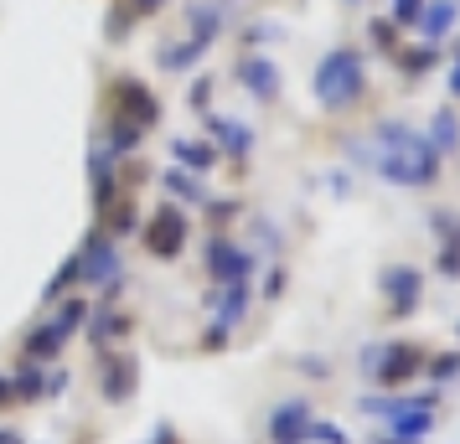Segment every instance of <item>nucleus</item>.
Masks as SVG:
<instances>
[{
	"instance_id": "nucleus-1",
	"label": "nucleus",
	"mask_w": 460,
	"mask_h": 444,
	"mask_svg": "<svg viewBox=\"0 0 460 444\" xmlns=\"http://www.w3.org/2000/svg\"><path fill=\"white\" fill-rule=\"evenodd\" d=\"M373 166L383 181H394V187H429L439 176V155L435 145L424 140V135H414L409 125H377L373 129Z\"/></svg>"
},
{
	"instance_id": "nucleus-2",
	"label": "nucleus",
	"mask_w": 460,
	"mask_h": 444,
	"mask_svg": "<svg viewBox=\"0 0 460 444\" xmlns=\"http://www.w3.org/2000/svg\"><path fill=\"white\" fill-rule=\"evenodd\" d=\"M362 88H367L362 52L341 47V52H332V57H321V67H315V99H321L326 109L357 104V99H362Z\"/></svg>"
},
{
	"instance_id": "nucleus-3",
	"label": "nucleus",
	"mask_w": 460,
	"mask_h": 444,
	"mask_svg": "<svg viewBox=\"0 0 460 444\" xmlns=\"http://www.w3.org/2000/svg\"><path fill=\"white\" fill-rule=\"evenodd\" d=\"M367 361L377 367V378L383 387H398V382H409L419 372V361H424V352L419 346H409V341H394V346H383V352H367Z\"/></svg>"
},
{
	"instance_id": "nucleus-4",
	"label": "nucleus",
	"mask_w": 460,
	"mask_h": 444,
	"mask_svg": "<svg viewBox=\"0 0 460 444\" xmlns=\"http://www.w3.org/2000/svg\"><path fill=\"white\" fill-rule=\"evenodd\" d=\"M181 243H187V217H181L176 207H161L155 217H150V228H146V248L155 258H176Z\"/></svg>"
},
{
	"instance_id": "nucleus-5",
	"label": "nucleus",
	"mask_w": 460,
	"mask_h": 444,
	"mask_svg": "<svg viewBox=\"0 0 460 444\" xmlns=\"http://www.w3.org/2000/svg\"><path fill=\"white\" fill-rule=\"evenodd\" d=\"M114 269H119L114 243H109V238H88V248L78 254V279H88V284H109Z\"/></svg>"
},
{
	"instance_id": "nucleus-6",
	"label": "nucleus",
	"mask_w": 460,
	"mask_h": 444,
	"mask_svg": "<svg viewBox=\"0 0 460 444\" xmlns=\"http://www.w3.org/2000/svg\"><path fill=\"white\" fill-rule=\"evenodd\" d=\"M305 434H311V408L305 403H279L270 419V440L274 444H305Z\"/></svg>"
},
{
	"instance_id": "nucleus-7",
	"label": "nucleus",
	"mask_w": 460,
	"mask_h": 444,
	"mask_svg": "<svg viewBox=\"0 0 460 444\" xmlns=\"http://www.w3.org/2000/svg\"><path fill=\"white\" fill-rule=\"evenodd\" d=\"M208 269H212V279H223V284H243V274L253 269V258L238 254L233 243H212L208 248Z\"/></svg>"
},
{
	"instance_id": "nucleus-8",
	"label": "nucleus",
	"mask_w": 460,
	"mask_h": 444,
	"mask_svg": "<svg viewBox=\"0 0 460 444\" xmlns=\"http://www.w3.org/2000/svg\"><path fill=\"white\" fill-rule=\"evenodd\" d=\"M238 78L249 83L253 99H274V93H279V73H274L270 57H243V63H238Z\"/></svg>"
},
{
	"instance_id": "nucleus-9",
	"label": "nucleus",
	"mask_w": 460,
	"mask_h": 444,
	"mask_svg": "<svg viewBox=\"0 0 460 444\" xmlns=\"http://www.w3.org/2000/svg\"><path fill=\"white\" fill-rule=\"evenodd\" d=\"M383 295H394L398 310H414V300H419V274H414V269H403V264L383 269Z\"/></svg>"
},
{
	"instance_id": "nucleus-10",
	"label": "nucleus",
	"mask_w": 460,
	"mask_h": 444,
	"mask_svg": "<svg viewBox=\"0 0 460 444\" xmlns=\"http://www.w3.org/2000/svg\"><path fill=\"white\" fill-rule=\"evenodd\" d=\"M125 88V114H129V125L135 129H146V125H155V99H150V88L146 83H119Z\"/></svg>"
},
{
	"instance_id": "nucleus-11",
	"label": "nucleus",
	"mask_w": 460,
	"mask_h": 444,
	"mask_svg": "<svg viewBox=\"0 0 460 444\" xmlns=\"http://www.w3.org/2000/svg\"><path fill=\"white\" fill-rule=\"evenodd\" d=\"M456 0H424V11H419V31L424 37H445L450 26H456Z\"/></svg>"
},
{
	"instance_id": "nucleus-12",
	"label": "nucleus",
	"mask_w": 460,
	"mask_h": 444,
	"mask_svg": "<svg viewBox=\"0 0 460 444\" xmlns=\"http://www.w3.org/2000/svg\"><path fill=\"white\" fill-rule=\"evenodd\" d=\"M129 387H135V361H125V357H114L104 367V398H129Z\"/></svg>"
},
{
	"instance_id": "nucleus-13",
	"label": "nucleus",
	"mask_w": 460,
	"mask_h": 444,
	"mask_svg": "<svg viewBox=\"0 0 460 444\" xmlns=\"http://www.w3.org/2000/svg\"><path fill=\"white\" fill-rule=\"evenodd\" d=\"M212 140H217V145H228L233 155H249V145H253L249 125H238V119H212Z\"/></svg>"
},
{
	"instance_id": "nucleus-14",
	"label": "nucleus",
	"mask_w": 460,
	"mask_h": 444,
	"mask_svg": "<svg viewBox=\"0 0 460 444\" xmlns=\"http://www.w3.org/2000/svg\"><path fill=\"white\" fill-rule=\"evenodd\" d=\"M243 305H249V284H228V295H223V310H217V326H212V341H223L233 320L243 316Z\"/></svg>"
},
{
	"instance_id": "nucleus-15",
	"label": "nucleus",
	"mask_w": 460,
	"mask_h": 444,
	"mask_svg": "<svg viewBox=\"0 0 460 444\" xmlns=\"http://www.w3.org/2000/svg\"><path fill=\"white\" fill-rule=\"evenodd\" d=\"M429 408H403V414H394V423H388V429H394V440H419V434H429Z\"/></svg>"
},
{
	"instance_id": "nucleus-16",
	"label": "nucleus",
	"mask_w": 460,
	"mask_h": 444,
	"mask_svg": "<svg viewBox=\"0 0 460 444\" xmlns=\"http://www.w3.org/2000/svg\"><path fill=\"white\" fill-rule=\"evenodd\" d=\"M217 31H223V11L217 5H191V42L208 47Z\"/></svg>"
},
{
	"instance_id": "nucleus-17",
	"label": "nucleus",
	"mask_w": 460,
	"mask_h": 444,
	"mask_svg": "<svg viewBox=\"0 0 460 444\" xmlns=\"http://www.w3.org/2000/svg\"><path fill=\"white\" fill-rule=\"evenodd\" d=\"M63 341H67V326H63V320H52V326H37V331H31L26 352H31V357L42 361V357H52V352L63 346Z\"/></svg>"
},
{
	"instance_id": "nucleus-18",
	"label": "nucleus",
	"mask_w": 460,
	"mask_h": 444,
	"mask_svg": "<svg viewBox=\"0 0 460 444\" xmlns=\"http://www.w3.org/2000/svg\"><path fill=\"white\" fill-rule=\"evenodd\" d=\"M171 155H176V161H187L191 170H208L212 166V150L208 145H191V140H171Z\"/></svg>"
},
{
	"instance_id": "nucleus-19",
	"label": "nucleus",
	"mask_w": 460,
	"mask_h": 444,
	"mask_svg": "<svg viewBox=\"0 0 460 444\" xmlns=\"http://www.w3.org/2000/svg\"><path fill=\"white\" fill-rule=\"evenodd\" d=\"M456 140H460L456 114H450V109H439V114H435V140H429V145H439V150H456Z\"/></svg>"
},
{
	"instance_id": "nucleus-20",
	"label": "nucleus",
	"mask_w": 460,
	"mask_h": 444,
	"mask_svg": "<svg viewBox=\"0 0 460 444\" xmlns=\"http://www.w3.org/2000/svg\"><path fill=\"white\" fill-rule=\"evenodd\" d=\"M202 52H208V47H197V42L166 47V52H161V67H176V73H181V67H191V63H197V57H202Z\"/></svg>"
},
{
	"instance_id": "nucleus-21",
	"label": "nucleus",
	"mask_w": 460,
	"mask_h": 444,
	"mask_svg": "<svg viewBox=\"0 0 460 444\" xmlns=\"http://www.w3.org/2000/svg\"><path fill=\"white\" fill-rule=\"evenodd\" d=\"M439 274H450V279H460V222L445 233V258H439Z\"/></svg>"
},
{
	"instance_id": "nucleus-22",
	"label": "nucleus",
	"mask_w": 460,
	"mask_h": 444,
	"mask_svg": "<svg viewBox=\"0 0 460 444\" xmlns=\"http://www.w3.org/2000/svg\"><path fill=\"white\" fill-rule=\"evenodd\" d=\"M424 0H394V26H419Z\"/></svg>"
},
{
	"instance_id": "nucleus-23",
	"label": "nucleus",
	"mask_w": 460,
	"mask_h": 444,
	"mask_svg": "<svg viewBox=\"0 0 460 444\" xmlns=\"http://www.w3.org/2000/svg\"><path fill=\"white\" fill-rule=\"evenodd\" d=\"M166 191H171V196H181V202H191V196H197V181H191V176H176V170H171V176H166Z\"/></svg>"
},
{
	"instance_id": "nucleus-24",
	"label": "nucleus",
	"mask_w": 460,
	"mask_h": 444,
	"mask_svg": "<svg viewBox=\"0 0 460 444\" xmlns=\"http://www.w3.org/2000/svg\"><path fill=\"white\" fill-rule=\"evenodd\" d=\"M373 42L394 52V47H398V26H394V22H373Z\"/></svg>"
},
{
	"instance_id": "nucleus-25",
	"label": "nucleus",
	"mask_w": 460,
	"mask_h": 444,
	"mask_svg": "<svg viewBox=\"0 0 460 444\" xmlns=\"http://www.w3.org/2000/svg\"><path fill=\"white\" fill-rule=\"evenodd\" d=\"M305 440H321V444H347V434L341 429H332V423H311V434Z\"/></svg>"
},
{
	"instance_id": "nucleus-26",
	"label": "nucleus",
	"mask_w": 460,
	"mask_h": 444,
	"mask_svg": "<svg viewBox=\"0 0 460 444\" xmlns=\"http://www.w3.org/2000/svg\"><path fill=\"white\" fill-rule=\"evenodd\" d=\"M135 140H140V129L129 125V119H119V125H114V150H129Z\"/></svg>"
},
{
	"instance_id": "nucleus-27",
	"label": "nucleus",
	"mask_w": 460,
	"mask_h": 444,
	"mask_svg": "<svg viewBox=\"0 0 460 444\" xmlns=\"http://www.w3.org/2000/svg\"><path fill=\"white\" fill-rule=\"evenodd\" d=\"M403 67H409V73H424V67H435V47H424V52H409V57H403Z\"/></svg>"
},
{
	"instance_id": "nucleus-28",
	"label": "nucleus",
	"mask_w": 460,
	"mask_h": 444,
	"mask_svg": "<svg viewBox=\"0 0 460 444\" xmlns=\"http://www.w3.org/2000/svg\"><path fill=\"white\" fill-rule=\"evenodd\" d=\"M429 372H435L439 382H450V378H456V372H460V357H439L435 367H429Z\"/></svg>"
},
{
	"instance_id": "nucleus-29",
	"label": "nucleus",
	"mask_w": 460,
	"mask_h": 444,
	"mask_svg": "<svg viewBox=\"0 0 460 444\" xmlns=\"http://www.w3.org/2000/svg\"><path fill=\"white\" fill-rule=\"evenodd\" d=\"M450 93H456V99H460V67H456V73H450Z\"/></svg>"
},
{
	"instance_id": "nucleus-30",
	"label": "nucleus",
	"mask_w": 460,
	"mask_h": 444,
	"mask_svg": "<svg viewBox=\"0 0 460 444\" xmlns=\"http://www.w3.org/2000/svg\"><path fill=\"white\" fill-rule=\"evenodd\" d=\"M5 398H11V382L0 378V403H5Z\"/></svg>"
},
{
	"instance_id": "nucleus-31",
	"label": "nucleus",
	"mask_w": 460,
	"mask_h": 444,
	"mask_svg": "<svg viewBox=\"0 0 460 444\" xmlns=\"http://www.w3.org/2000/svg\"><path fill=\"white\" fill-rule=\"evenodd\" d=\"M135 11H155V0H135Z\"/></svg>"
},
{
	"instance_id": "nucleus-32",
	"label": "nucleus",
	"mask_w": 460,
	"mask_h": 444,
	"mask_svg": "<svg viewBox=\"0 0 460 444\" xmlns=\"http://www.w3.org/2000/svg\"><path fill=\"white\" fill-rule=\"evenodd\" d=\"M0 444H16V440H11V434H0Z\"/></svg>"
}]
</instances>
